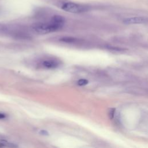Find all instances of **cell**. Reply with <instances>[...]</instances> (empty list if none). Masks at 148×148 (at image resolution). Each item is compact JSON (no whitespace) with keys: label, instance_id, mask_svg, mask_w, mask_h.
Wrapping results in <instances>:
<instances>
[{"label":"cell","instance_id":"cell-7","mask_svg":"<svg viewBox=\"0 0 148 148\" xmlns=\"http://www.w3.org/2000/svg\"><path fill=\"white\" fill-rule=\"evenodd\" d=\"M77 85L80 86H85V85L87 84L88 83V81L87 79H82L79 80L77 81Z\"/></svg>","mask_w":148,"mask_h":148},{"label":"cell","instance_id":"cell-4","mask_svg":"<svg viewBox=\"0 0 148 148\" xmlns=\"http://www.w3.org/2000/svg\"><path fill=\"white\" fill-rule=\"evenodd\" d=\"M42 66L46 69H55L60 65V61L53 58H49L43 60L41 63Z\"/></svg>","mask_w":148,"mask_h":148},{"label":"cell","instance_id":"cell-10","mask_svg":"<svg viewBox=\"0 0 148 148\" xmlns=\"http://www.w3.org/2000/svg\"><path fill=\"white\" fill-rule=\"evenodd\" d=\"M5 117H6V116L4 114H2V113H0V119H3Z\"/></svg>","mask_w":148,"mask_h":148},{"label":"cell","instance_id":"cell-9","mask_svg":"<svg viewBox=\"0 0 148 148\" xmlns=\"http://www.w3.org/2000/svg\"><path fill=\"white\" fill-rule=\"evenodd\" d=\"M39 134L42 135H49V132L46 131V130H40L39 131Z\"/></svg>","mask_w":148,"mask_h":148},{"label":"cell","instance_id":"cell-1","mask_svg":"<svg viewBox=\"0 0 148 148\" xmlns=\"http://www.w3.org/2000/svg\"><path fill=\"white\" fill-rule=\"evenodd\" d=\"M65 23V18L59 15L54 16L49 22H39L32 25V29L38 34H46L60 29Z\"/></svg>","mask_w":148,"mask_h":148},{"label":"cell","instance_id":"cell-5","mask_svg":"<svg viewBox=\"0 0 148 148\" xmlns=\"http://www.w3.org/2000/svg\"><path fill=\"white\" fill-rule=\"evenodd\" d=\"M60 40L66 42V43H73L77 40V39L73 37H63L60 39Z\"/></svg>","mask_w":148,"mask_h":148},{"label":"cell","instance_id":"cell-2","mask_svg":"<svg viewBox=\"0 0 148 148\" xmlns=\"http://www.w3.org/2000/svg\"><path fill=\"white\" fill-rule=\"evenodd\" d=\"M61 8L65 12L72 13H81L88 10V6L72 2H64Z\"/></svg>","mask_w":148,"mask_h":148},{"label":"cell","instance_id":"cell-8","mask_svg":"<svg viewBox=\"0 0 148 148\" xmlns=\"http://www.w3.org/2000/svg\"><path fill=\"white\" fill-rule=\"evenodd\" d=\"M114 112H115V109L114 108H112L110 110H109V116L110 117V119H113V117H114Z\"/></svg>","mask_w":148,"mask_h":148},{"label":"cell","instance_id":"cell-3","mask_svg":"<svg viewBox=\"0 0 148 148\" xmlns=\"http://www.w3.org/2000/svg\"><path fill=\"white\" fill-rule=\"evenodd\" d=\"M147 21L146 17H133L124 19L123 23L125 24H144Z\"/></svg>","mask_w":148,"mask_h":148},{"label":"cell","instance_id":"cell-6","mask_svg":"<svg viewBox=\"0 0 148 148\" xmlns=\"http://www.w3.org/2000/svg\"><path fill=\"white\" fill-rule=\"evenodd\" d=\"M17 147V145H16L13 143H11L5 142V141H2V142H0V147Z\"/></svg>","mask_w":148,"mask_h":148}]
</instances>
